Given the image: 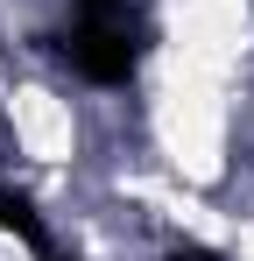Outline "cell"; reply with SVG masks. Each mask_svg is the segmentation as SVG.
Here are the masks:
<instances>
[{
    "label": "cell",
    "mask_w": 254,
    "mask_h": 261,
    "mask_svg": "<svg viewBox=\"0 0 254 261\" xmlns=\"http://www.w3.org/2000/svg\"><path fill=\"white\" fill-rule=\"evenodd\" d=\"M64 57L92 85H127L134 64H141V36H134L127 0H78V21L64 36Z\"/></svg>",
    "instance_id": "obj_1"
},
{
    "label": "cell",
    "mask_w": 254,
    "mask_h": 261,
    "mask_svg": "<svg viewBox=\"0 0 254 261\" xmlns=\"http://www.w3.org/2000/svg\"><path fill=\"white\" fill-rule=\"evenodd\" d=\"M0 226H7V233H21V240H42V226L29 219V205H21V198H0Z\"/></svg>",
    "instance_id": "obj_2"
},
{
    "label": "cell",
    "mask_w": 254,
    "mask_h": 261,
    "mask_svg": "<svg viewBox=\"0 0 254 261\" xmlns=\"http://www.w3.org/2000/svg\"><path fill=\"white\" fill-rule=\"evenodd\" d=\"M169 261H212V254H205V247H176Z\"/></svg>",
    "instance_id": "obj_3"
}]
</instances>
